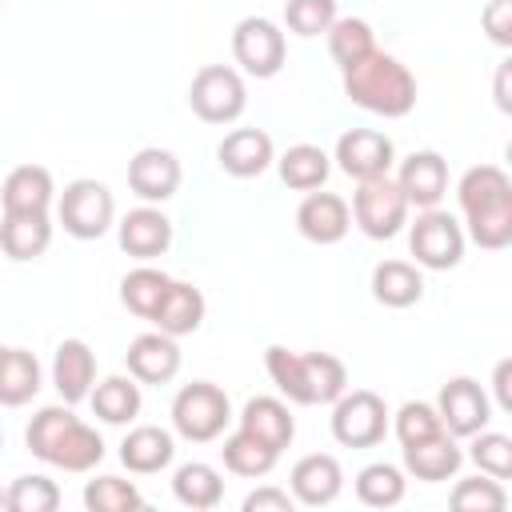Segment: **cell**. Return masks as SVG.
Returning <instances> with one entry per match:
<instances>
[{
    "mask_svg": "<svg viewBox=\"0 0 512 512\" xmlns=\"http://www.w3.org/2000/svg\"><path fill=\"white\" fill-rule=\"evenodd\" d=\"M456 200H460L468 236L480 248L500 252V248L512 244V180H508L504 168H496V164L468 168L460 176Z\"/></svg>",
    "mask_w": 512,
    "mask_h": 512,
    "instance_id": "1",
    "label": "cell"
},
{
    "mask_svg": "<svg viewBox=\"0 0 512 512\" xmlns=\"http://www.w3.org/2000/svg\"><path fill=\"white\" fill-rule=\"evenodd\" d=\"M344 96L352 104H360L364 112H376L384 120H400L416 108V76L392 52L372 48L364 60L344 68Z\"/></svg>",
    "mask_w": 512,
    "mask_h": 512,
    "instance_id": "2",
    "label": "cell"
},
{
    "mask_svg": "<svg viewBox=\"0 0 512 512\" xmlns=\"http://www.w3.org/2000/svg\"><path fill=\"white\" fill-rule=\"evenodd\" d=\"M264 368L292 404H332L348 388V368L332 352H292L272 344L264 352Z\"/></svg>",
    "mask_w": 512,
    "mask_h": 512,
    "instance_id": "3",
    "label": "cell"
},
{
    "mask_svg": "<svg viewBox=\"0 0 512 512\" xmlns=\"http://www.w3.org/2000/svg\"><path fill=\"white\" fill-rule=\"evenodd\" d=\"M232 420V404H228V392L208 384V380H192L176 392L172 400V428L176 436L192 440V444H208V440H220L224 428Z\"/></svg>",
    "mask_w": 512,
    "mask_h": 512,
    "instance_id": "4",
    "label": "cell"
},
{
    "mask_svg": "<svg viewBox=\"0 0 512 512\" xmlns=\"http://www.w3.org/2000/svg\"><path fill=\"white\" fill-rule=\"evenodd\" d=\"M188 108L204 120V124H232L244 116L248 108V88L244 76L228 64H204L192 84H188Z\"/></svg>",
    "mask_w": 512,
    "mask_h": 512,
    "instance_id": "5",
    "label": "cell"
},
{
    "mask_svg": "<svg viewBox=\"0 0 512 512\" xmlns=\"http://www.w3.org/2000/svg\"><path fill=\"white\" fill-rule=\"evenodd\" d=\"M56 216H60V224H64L68 236H76V240H100L112 228V220H116V200H112L108 184H100L92 176H80V180H72L60 192Z\"/></svg>",
    "mask_w": 512,
    "mask_h": 512,
    "instance_id": "6",
    "label": "cell"
},
{
    "mask_svg": "<svg viewBox=\"0 0 512 512\" xmlns=\"http://www.w3.org/2000/svg\"><path fill=\"white\" fill-rule=\"evenodd\" d=\"M332 436L344 448H376L388 436L384 396H376L372 388H344L332 400Z\"/></svg>",
    "mask_w": 512,
    "mask_h": 512,
    "instance_id": "7",
    "label": "cell"
},
{
    "mask_svg": "<svg viewBox=\"0 0 512 512\" xmlns=\"http://www.w3.org/2000/svg\"><path fill=\"white\" fill-rule=\"evenodd\" d=\"M408 200L400 192L396 180L376 176V180H360V188L352 192V220L368 240H392L404 224H408Z\"/></svg>",
    "mask_w": 512,
    "mask_h": 512,
    "instance_id": "8",
    "label": "cell"
},
{
    "mask_svg": "<svg viewBox=\"0 0 512 512\" xmlns=\"http://www.w3.org/2000/svg\"><path fill=\"white\" fill-rule=\"evenodd\" d=\"M408 248L420 268L448 272L464 256V228L456 224V216H448L440 208H424L416 216V224L408 228Z\"/></svg>",
    "mask_w": 512,
    "mask_h": 512,
    "instance_id": "9",
    "label": "cell"
},
{
    "mask_svg": "<svg viewBox=\"0 0 512 512\" xmlns=\"http://www.w3.org/2000/svg\"><path fill=\"white\" fill-rule=\"evenodd\" d=\"M232 56L236 64L256 76V80H268L284 68V56H288V40L280 32V24H272L268 16H244L236 28H232Z\"/></svg>",
    "mask_w": 512,
    "mask_h": 512,
    "instance_id": "10",
    "label": "cell"
},
{
    "mask_svg": "<svg viewBox=\"0 0 512 512\" xmlns=\"http://www.w3.org/2000/svg\"><path fill=\"white\" fill-rule=\"evenodd\" d=\"M436 412H440L444 432L468 440L472 432L488 428V420H492V400H488V392H484L472 376H452V380L440 388Z\"/></svg>",
    "mask_w": 512,
    "mask_h": 512,
    "instance_id": "11",
    "label": "cell"
},
{
    "mask_svg": "<svg viewBox=\"0 0 512 512\" xmlns=\"http://www.w3.org/2000/svg\"><path fill=\"white\" fill-rule=\"evenodd\" d=\"M396 160V148L384 132L376 128H348L340 140H336V164L344 176H352L356 184L360 180H376V176H388Z\"/></svg>",
    "mask_w": 512,
    "mask_h": 512,
    "instance_id": "12",
    "label": "cell"
},
{
    "mask_svg": "<svg viewBox=\"0 0 512 512\" xmlns=\"http://www.w3.org/2000/svg\"><path fill=\"white\" fill-rule=\"evenodd\" d=\"M180 160L168 148H140L128 160V188L144 200V204H164L176 196L180 188Z\"/></svg>",
    "mask_w": 512,
    "mask_h": 512,
    "instance_id": "13",
    "label": "cell"
},
{
    "mask_svg": "<svg viewBox=\"0 0 512 512\" xmlns=\"http://www.w3.org/2000/svg\"><path fill=\"white\" fill-rule=\"evenodd\" d=\"M128 376L140 384H168L180 372V344L168 332H140L124 352Z\"/></svg>",
    "mask_w": 512,
    "mask_h": 512,
    "instance_id": "14",
    "label": "cell"
},
{
    "mask_svg": "<svg viewBox=\"0 0 512 512\" xmlns=\"http://www.w3.org/2000/svg\"><path fill=\"white\" fill-rule=\"evenodd\" d=\"M288 484H292V500H296V504H304V508H324V504H332V500L340 496V488H344V468H340L336 456L312 452V456H300V460L292 464Z\"/></svg>",
    "mask_w": 512,
    "mask_h": 512,
    "instance_id": "15",
    "label": "cell"
},
{
    "mask_svg": "<svg viewBox=\"0 0 512 512\" xmlns=\"http://www.w3.org/2000/svg\"><path fill=\"white\" fill-rule=\"evenodd\" d=\"M296 228L312 244H340L352 228L348 200L336 196V192H308L296 208Z\"/></svg>",
    "mask_w": 512,
    "mask_h": 512,
    "instance_id": "16",
    "label": "cell"
},
{
    "mask_svg": "<svg viewBox=\"0 0 512 512\" xmlns=\"http://www.w3.org/2000/svg\"><path fill=\"white\" fill-rule=\"evenodd\" d=\"M396 184H400V192H404L408 204L436 208L444 200V192H448V160L440 152H432V148H420V152H412L400 164Z\"/></svg>",
    "mask_w": 512,
    "mask_h": 512,
    "instance_id": "17",
    "label": "cell"
},
{
    "mask_svg": "<svg viewBox=\"0 0 512 512\" xmlns=\"http://www.w3.org/2000/svg\"><path fill=\"white\" fill-rule=\"evenodd\" d=\"M116 236H120V248L128 252V256H136V260H156V256H164L168 252V244H172V220L160 212V208H152V204H140V208H132L120 224H116Z\"/></svg>",
    "mask_w": 512,
    "mask_h": 512,
    "instance_id": "18",
    "label": "cell"
},
{
    "mask_svg": "<svg viewBox=\"0 0 512 512\" xmlns=\"http://www.w3.org/2000/svg\"><path fill=\"white\" fill-rule=\"evenodd\" d=\"M216 160H220V168H224L228 176L252 180V176H260V172L276 160L272 136H268L264 128H232V132L216 144Z\"/></svg>",
    "mask_w": 512,
    "mask_h": 512,
    "instance_id": "19",
    "label": "cell"
},
{
    "mask_svg": "<svg viewBox=\"0 0 512 512\" xmlns=\"http://www.w3.org/2000/svg\"><path fill=\"white\" fill-rule=\"evenodd\" d=\"M52 384L60 392L64 404H80L88 400L92 384H96V352L84 340H60L56 356H52Z\"/></svg>",
    "mask_w": 512,
    "mask_h": 512,
    "instance_id": "20",
    "label": "cell"
},
{
    "mask_svg": "<svg viewBox=\"0 0 512 512\" xmlns=\"http://www.w3.org/2000/svg\"><path fill=\"white\" fill-rule=\"evenodd\" d=\"M52 244L48 212H4L0 220V248L8 260H40Z\"/></svg>",
    "mask_w": 512,
    "mask_h": 512,
    "instance_id": "21",
    "label": "cell"
},
{
    "mask_svg": "<svg viewBox=\"0 0 512 512\" xmlns=\"http://www.w3.org/2000/svg\"><path fill=\"white\" fill-rule=\"evenodd\" d=\"M172 456H176V440L168 428H156V424H140L120 440V464L136 476H152L168 468Z\"/></svg>",
    "mask_w": 512,
    "mask_h": 512,
    "instance_id": "22",
    "label": "cell"
},
{
    "mask_svg": "<svg viewBox=\"0 0 512 512\" xmlns=\"http://www.w3.org/2000/svg\"><path fill=\"white\" fill-rule=\"evenodd\" d=\"M460 464H464V452H460L456 436H448V432L404 448V468H408V476H416V480H424V484H440V480L456 476Z\"/></svg>",
    "mask_w": 512,
    "mask_h": 512,
    "instance_id": "23",
    "label": "cell"
},
{
    "mask_svg": "<svg viewBox=\"0 0 512 512\" xmlns=\"http://www.w3.org/2000/svg\"><path fill=\"white\" fill-rule=\"evenodd\" d=\"M204 292L196 288V284H184V280H172L168 284V292H164V300H160V308L152 312V324L160 328V332H168V336H192L200 324H204Z\"/></svg>",
    "mask_w": 512,
    "mask_h": 512,
    "instance_id": "24",
    "label": "cell"
},
{
    "mask_svg": "<svg viewBox=\"0 0 512 512\" xmlns=\"http://www.w3.org/2000/svg\"><path fill=\"white\" fill-rule=\"evenodd\" d=\"M240 428L252 432L256 440H264L272 452H284L296 436V420H292L288 404L276 396H252L240 412Z\"/></svg>",
    "mask_w": 512,
    "mask_h": 512,
    "instance_id": "25",
    "label": "cell"
},
{
    "mask_svg": "<svg viewBox=\"0 0 512 512\" xmlns=\"http://www.w3.org/2000/svg\"><path fill=\"white\" fill-rule=\"evenodd\" d=\"M56 188H52V172L44 164H20L8 172L4 188H0V204L4 212H48Z\"/></svg>",
    "mask_w": 512,
    "mask_h": 512,
    "instance_id": "26",
    "label": "cell"
},
{
    "mask_svg": "<svg viewBox=\"0 0 512 512\" xmlns=\"http://www.w3.org/2000/svg\"><path fill=\"white\" fill-rule=\"evenodd\" d=\"M100 460H104V440H100V432L76 416V420L60 432V440L52 444V452H48L44 464H56V468H64V472H92Z\"/></svg>",
    "mask_w": 512,
    "mask_h": 512,
    "instance_id": "27",
    "label": "cell"
},
{
    "mask_svg": "<svg viewBox=\"0 0 512 512\" xmlns=\"http://www.w3.org/2000/svg\"><path fill=\"white\" fill-rule=\"evenodd\" d=\"M372 296L384 308H412L424 296V276L408 260H384L372 268Z\"/></svg>",
    "mask_w": 512,
    "mask_h": 512,
    "instance_id": "28",
    "label": "cell"
},
{
    "mask_svg": "<svg viewBox=\"0 0 512 512\" xmlns=\"http://www.w3.org/2000/svg\"><path fill=\"white\" fill-rule=\"evenodd\" d=\"M88 400L104 424H132L140 416V404H144L140 380H132V376H104L100 384H92Z\"/></svg>",
    "mask_w": 512,
    "mask_h": 512,
    "instance_id": "29",
    "label": "cell"
},
{
    "mask_svg": "<svg viewBox=\"0 0 512 512\" xmlns=\"http://www.w3.org/2000/svg\"><path fill=\"white\" fill-rule=\"evenodd\" d=\"M40 392V360L28 348H4L0 356V404L20 408Z\"/></svg>",
    "mask_w": 512,
    "mask_h": 512,
    "instance_id": "30",
    "label": "cell"
},
{
    "mask_svg": "<svg viewBox=\"0 0 512 512\" xmlns=\"http://www.w3.org/2000/svg\"><path fill=\"white\" fill-rule=\"evenodd\" d=\"M280 180L296 192H316L324 188L328 172H332V156L320 148V144H292L280 160Z\"/></svg>",
    "mask_w": 512,
    "mask_h": 512,
    "instance_id": "31",
    "label": "cell"
},
{
    "mask_svg": "<svg viewBox=\"0 0 512 512\" xmlns=\"http://www.w3.org/2000/svg\"><path fill=\"white\" fill-rule=\"evenodd\" d=\"M172 492L184 508H196V512H208L224 500V480L212 464L204 460H192V464H180L176 476H172Z\"/></svg>",
    "mask_w": 512,
    "mask_h": 512,
    "instance_id": "32",
    "label": "cell"
},
{
    "mask_svg": "<svg viewBox=\"0 0 512 512\" xmlns=\"http://www.w3.org/2000/svg\"><path fill=\"white\" fill-rule=\"evenodd\" d=\"M168 284H172L168 272H160V268H152V264H140V268H132V272L120 280V304H124L132 316L152 320V312L160 308Z\"/></svg>",
    "mask_w": 512,
    "mask_h": 512,
    "instance_id": "33",
    "label": "cell"
},
{
    "mask_svg": "<svg viewBox=\"0 0 512 512\" xmlns=\"http://www.w3.org/2000/svg\"><path fill=\"white\" fill-rule=\"evenodd\" d=\"M220 456H224V468H228V472L248 476V480L268 476V472L276 468V460H280V452H272L264 440H256V436L244 432V428H236L232 436H224Z\"/></svg>",
    "mask_w": 512,
    "mask_h": 512,
    "instance_id": "34",
    "label": "cell"
},
{
    "mask_svg": "<svg viewBox=\"0 0 512 512\" xmlns=\"http://www.w3.org/2000/svg\"><path fill=\"white\" fill-rule=\"evenodd\" d=\"M404 488H408L404 472L396 464H388V460H376V464H368V468L356 472V500L368 504V508H392V504H400L404 500Z\"/></svg>",
    "mask_w": 512,
    "mask_h": 512,
    "instance_id": "35",
    "label": "cell"
},
{
    "mask_svg": "<svg viewBox=\"0 0 512 512\" xmlns=\"http://www.w3.org/2000/svg\"><path fill=\"white\" fill-rule=\"evenodd\" d=\"M376 48V36H372V24L360 20V16H336L332 28H328V52L336 60V68H352L356 60H364L368 52Z\"/></svg>",
    "mask_w": 512,
    "mask_h": 512,
    "instance_id": "36",
    "label": "cell"
},
{
    "mask_svg": "<svg viewBox=\"0 0 512 512\" xmlns=\"http://www.w3.org/2000/svg\"><path fill=\"white\" fill-rule=\"evenodd\" d=\"M84 508L88 512H136V508H144V496L132 480L96 476L84 484Z\"/></svg>",
    "mask_w": 512,
    "mask_h": 512,
    "instance_id": "37",
    "label": "cell"
},
{
    "mask_svg": "<svg viewBox=\"0 0 512 512\" xmlns=\"http://www.w3.org/2000/svg\"><path fill=\"white\" fill-rule=\"evenodd\" d=\"M4 508L8 512H56L60 508V488L56 480L32 472V476H16L12 488L4 492Z\"/></svg>",
    "mask_w": 512,
    "mask_h": 512,
    "instance_id": "38",
    "label": "cell"
},
{
    "mask_svg": "<svg viewBox=\"0 0 512 512\" xmlns=\"http://www.w3.org/2000/svg\"><path fill=\"white\" fill-rule=\"evenodd\" d=\"M72 420H76L72 404H48V408H40V412L28 420V428H24V444H28V452H32L36 460H48L52 444L60 440V432H64Z\"/></svg>",
    "mask_w": 512,
    "mask_h": 512,
    "instance_id": "39",
    "label": "cell"
},
{
    "mask_svg": "<svg viewBox=\"0 0 512 512\" xmlns=\"http://www.w3.org/2000/svg\"><path fill=\"white\" fill-rule=\"evenodd\" d=\"M468 440H472V444H468V456H472V464H476L484 476H496V480H508V476H512V440H508L504 432L480 428V432H472Z\"/></svg>",
    "mask_w": 512,
    "mask_h": 512,
    "instance_id": "40",
    "label": "cell"
},
{
    "mask_svg": "<svg viewBox=\"0 0 512 512\" xmlns=\"http://www.w3.org/2000/svg\"><path fill=\"white\" fill-rule=\"evenodd\" d=\"M452 508L456 512H504L508 492L496 476H472V480H460L452 488Z\"/></svg>",
    "mask_w": 512,
    "mask_h": 512,
    "instance_id": "41",
    "label": "cell"
},
{
    "mask_svg": "<svg viewBox=\"0 0 512 512\" xmlns=\"http://www.w3.org/2000/svg\"><path fill=\"white\" fill-rule=\"evenodd\" d=\"M440 432H444L440 412H436L432 404H424V400H408V404L396 412V440H400V448L420 444V440H432V436H440ZM448 436H452V432H448Z\"/></svg>",
    "mask_w": 512,
    "mask_h": 512,
    "instance_id": "42",
    "label": "cell"
},
{
    "mask_svg": "<svg viewBox=\"0 0 512 512\" xmlns=\"http://www.w3.org/2000/svg\"><path fill=\"white\" fill-rule=\"evenodd\" d=\"M336 20V0H288L284 4V24L288 32L312 40L320 32H328Z\"/></svg>",
    "mask_w": 512,
    "mask_h": 512,
    "instance_id": "43",
    "label": "cell"
},
{
    "mask_svg": "<svg viewBox=\"0 0 512 512\" xmlns=\"http://www.w3.org/2000/svg\"><path fill=\"white\" fill-rule=\"evenodd\" d=\"M480 24H484L492 44L512 48V0H488L480 12Z\"/></svg>",
    "mask_w": 512,
    "mask_h": 512,
    "instance_id": "44",
    "label": "cell"
},
{
    "mask_svg": "<svg viewBox=\"0 0 512 512\" xmlns=\"http://www.w3.org/2000/svg\"><path fill=\"white\" fill-rule=\"evenodd\" d=\"M296 508V500H292V492L288 488H256V492H248L244 496V512H292Z\"/></svg>",
    "mask_w": 512,
    "mask_h": 512,
    "instance_id": "45",
    "label": "cell"
},
{
    "mask_svg": "<svg viewBox=\"0 0 512 512\" xmlns=\"http://www.w3.org/2000/svg\"><path fill=\"white\" fill-rule=\"evenodd\" d=\"M512 360H500L496 364V372H492V388H496V404L504 408V412H512Z\"/></svg>",
    "mask_w": 512,
    "mask_h": 512,
    "instance_id": "46",
    "label": "cell"
},
{
    "mask_svg": "<svg viewBox=\"0 0 512 512\" xmlns=\"http://www.w3.org/2000/svg\"><path fill=\"white\" fill-rule=\"evenodd\" d=\"M508 76H512V64L504 60V64L496 68V104H500V112H512V96H508Z\"/></svg>",
    "mask_w": 512,
    "mask_h": 512,
    "instance_id": "47",
    "label": "cell"
},
{
    "mask_svg": "<svg viewBox=\"0 0 512 512\" xmlns=\"http://www.w3.org/2000/svg\"><path fill=\"white\" fill-rule=\"evenodd\" d=\"M0 508H4V488H0Z\"/></svg>",
    "mask_w": 512,
    "mask_h": 512,
    "instance_id": "48",
    "label": "cell"
},
{
    "mask_svg": "<svg viewBox=\"0 0 512 512\" xmlns=\"http://www.w3.org/2000/svg\"><path fill=\"white\" fill-rule=\"evenodd\" d=\"M0 448H4V432H0Z\"/></svg>",
    "mask_w": 512,
    "mask_h": 512,
    "instance_id": "49",
    "label": "cell"
},
{
    "mask_svg": "<svg viewBox=\"0 0 512 512\" xmlns=\"http://www.w3.org/2000/svg\"><path fill=\"white\" fill-rule=\"evenodd\" d=\"M0 356H4V344H0Z\"/></svg>",
    "mask_w": 512,
    "mask_h": 512,
    "instance_id": "50",
    "label": "cell"
},
{
    "mask_svg": "<svg viewBox=\"0 0 512 512\" xmlns=\"http://www.w3.org/2000/svg\"><path fill=\"white\" fill-rule=\"evenodd\" d=\"M0 4H4V0H0Z\"/></svg>",
    "mask_w": 512,
    "mask_h": 512,
    "instance_id": "51",
    "label": "cell"
}]
</instances>
